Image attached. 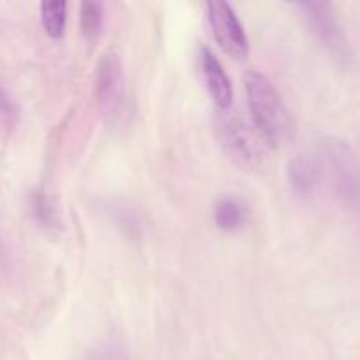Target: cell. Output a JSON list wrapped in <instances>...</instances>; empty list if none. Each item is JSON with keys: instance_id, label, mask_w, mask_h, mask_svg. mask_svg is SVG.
Here are the masks:
<instances>
[{"instance_id": "cell-13", "label": "cell", "mask_w": 360, "mask_h": 360, "mask_svg": "<svg viewBox=\"0 0 360 360\" xmlns=\"http://www.w3.org/2000/svg\"><path fill=\"white\" fill-rule=\"evenodd\" d=\"M88 360H129V355L118 340H108L91 352Z\"/></svg>"}, {"instance_id": "cell-5", "label": "cell", "mask_w": 360, "mask_h": 360, "mask_svg": "<svg viewBox=\"0 0 360 360\" xmlns=\"http://www.w3.org/2000/svg\"><path fill=\"white\" fill-rule=\"evenodd\" d=\"M297 9L308 21L311 30L316 37L322 41V44L333 53L336 58L347 60L350 58V49H348L347 39H345L341 25L338 21L336 13L333 6L326 2H301L297 4Z\"/></svg>"}, {"instance_id": "cell-15", "label": "cell", "mask_w": 360, "mask_h": 360, "mask_svg": "<svg viewBox=\"0 0 360 360\" xmlns=\"http://www.w3.org/2000/svg\"><path fill=\"white\" fill-rule=\"evenodd\" d=\"M0 115L6 116V118L13 116V104H11L9 97H7V94L4 91L2 86H0Z\"/></svg>"}, {"instance_id": "cell-6", "label": "cell", "mask_w": 360, "mask_h": 360, "mask_svg": "<svg viewBox=\"0 0 360 360\" xmlns=\"http://www.w3.org/2000/svg\"><path fill=\"white\" fill-rule=\"evenodd\" d=\"M207 16H210L211 30L218 44L234 58H245L248 55V37L243 23L232 7L227 2H210L207 4Z\"/></svg>"}, {"instance_id": "cell-9", "label": "cell", "mask_w": 360, "mask_h": 360, "mask_svg": "<svg viewBox=\"0 0 360 360\" xmlns=\"http://www.w3.org/2000/svg\"><path fill=\"white\" fill-rule=\"evenodd\" d=\"M214 224L225 232H234L246 221V207L239 199L231 195L220 197L213 210Z\"/></svg>"}, {"instance_id": "cell-1", "label": "cell", "mask_w": 360, "mask_h": 360, "mask_svg": "<svg viewBox=\"0 0 360 360\" xmlns=\"http://www.w3.org/2000/svg\"><path fill=\"white\" fill-rule=\"evenodd\" d=\"M252 123L259 130L267 146L278 148L292 134V116L280 91L260 72H248L245 77Z\"/></svg>"}, {"instance_id": "cell-4", "label": "cell", "mask_w": 360, "mask_h": 360, "mask_svg": "<svg viewBox=\"0 0 360 360\" xmlns=\"http://www.w3.org/2000/svg\"><path fill=\"white\" fill-rule=\"evenodd\" d=\"M95 101L105 122L112 123L122 112L125 102V67L115 49H108L98 58L95 70Z\"/></svg>"}, {"instance_id": "cell-2", "label": "cell", "mask_w": 360, "mask_h": 360, "mask_svg": "<svg viewBox=\"0 0 360 360\" xmlns=\"http://www.w3.org/2000/svg\"><path fill=\"white\" fill-rule=\"evenodd\" d=\"M322 178L329 176L334 190L348 206L360 210V157L345 141L327 139L320 150Z\"/></svg>"}, {"instance_id": "cell-7", "label": "cell", "mask_w": 360, "mask_h": 360, "mask_svg": "<svg viewBox=\"0 0 360 360\" xmlns=\"http://www.w3.org/2000/svg\"><path fill=\"white\" fill-rule=\"evenodd\" d=\"M200 69H202L204 81H206L207 90H210L213 101L217 102L220 109H227L232 104V98H234L232 83L229 79L227 72H225L224 65L211 49L202 48V51H200Z\"/></svg>"}, {"instance_id": "cell-12", "label": "cell", "mask_w": 360, "mask_h": 360, "mask_svg": "<svg viewBox=\"0 0 360 360\" xmlns=\"http://www.w3.org/2000/svg\"><path fill=\"white\" fill-rule=\"evenodd\" d=\"M30 207H32V213H34L35 220L41 221V224H44L46 227H53V225L56 224L55 210H53L48 195H46L42 190H37V192L32 195Z\"/></svg>"}, {"instance_id": "cell-11", "label": "cell", "mask_w": 360, "mask_h": 360, "mask_svg": "<svg viewBox=\"0 0 360 360\" xmlns=\"http://www.w3.org/2000/svg\"><path fill=\"white\" fill-rule=\"evenodd\" d=\"M79 25L81 32L88 41H94L98 37L104 23V11L98 2H83L79 11Z\"/></svg>"}, {"instance_id": "cell-14", "label": "cell", "mask_w": 360, "mask_h": 360, "mask_svg": "<svg viewBox=\"0 0 360 360\" xmlns=\"http://www.w3.org/2000/svg\"><path fill=\"white\" fill-rule=\"evenodd\" d=\"M109 213L112 214L120 227L125 229V232L139 234V220H137L134 210L127 207L125 204H112V206H109Z\"/></svg>"}, {"instance_id": "cell-8", "label": "cell", "mask_w": 360, "mask_h": 360, "mask_svg": "<svg viewBox=\"0 0 360 360\" xmlns=\"http://www.w3.org/2000/svg\"><path fill=\"white\" fill-rule=\"evenodd\" d=\"M288 179L299 195L309 197L322 181V167L319 157L297 155L288 164Z\"/></svg>"}, {"instance_id": "cell-3", "label": "cell", "mask_w": 360, "mask_h": 360, "mask_svg": "<svg viewBox=\"0 0 360 360\" xmlns=\"http://www.w3.org/2000/svg\"><path fill=\"white\" fill-rule=\"evenodd\" d=\"M221 146L229 157L243 167H255L262 162L267 143L253 123L241 115H224L220 120Z\"/></svg>"}, {"instance_id": "cell-10", "label": "cell", "mask_w": 360, "mask_h": 360, "mask_svg": "<svg viewBox=\"0 0 360 360\" xmlns=\"http://www.w3.org/2000/svg\"><path fill=\"white\" fill-rule=\"evenodd\" d=\"M41 20L46 34L53 39H60L65 34L67 4L63 0H48L41 6Z\"/></svg>"}]
</instances>
